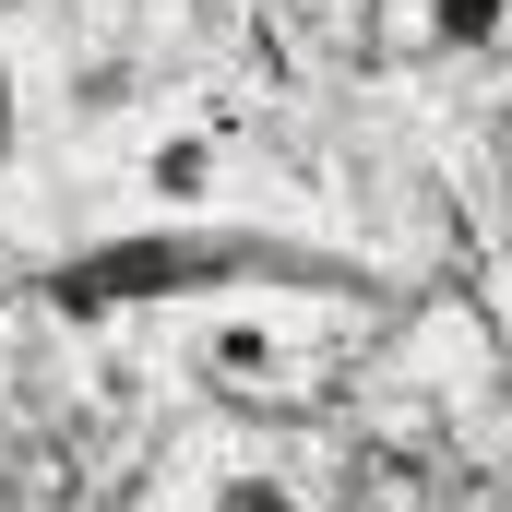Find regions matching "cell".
<instances>
[{
  "mask_svg": "<svg viewBox=\"0 0 512 512\" xmlns=\"http://www.w3.org/2000/svg\"><path fill=\"white\" fill-rule=\"evenodd\" d=\"M191 382L239 393V405H251V393H286L298 382V334H286L274 310H251V298H239V310H203V322H191Z\"/></svg>",
  "mask_w": 512,
  "mask_h": 512,
  "instance_id": "obj_1",
  "label": "cell"
},
{
  "mask_svg": "<svg viewBox=\"0 0 512 512\" xmlns=\"http://www.w3.org/2000/svg\"><path fill=\"white\" fill-rule=\"evenodd\" d=\"M131 191H143L155 215H215V203H227V131L215 120H155L143 155H131Z\"/></svg>",
  "mask_w": 512,
  "mask_h": 512,
  "instance_id": "obj_2",
  "label": "cell"
},
{
  "mask_svg": "<svg viewBox=\"0 0 512 512\" xmlns=\"http://www.w3.org/2000/svg\"><path fill=\"white\" fill-rule=\"evenodd\" d=\"M417 36L441 60H489V48H512V0H417Z\"/></svg>",
  "mask_w": 512,
  "mask_h": 512,
  "instance_id": "obj_3",
  "label": "cell"
},
{
  "mask_svg": "<svg viewBox=\"0 0 512 512\" xmlns=\"http://www.w3.org/2000/svg\"><path fill=\"white\" fill-rule=\"evenodd\" d=\"M191 512H310V489H298L286 465H215V477L191 489Z\"/></svg>",
  "mask_w": 512,
  "mask_h": 512,
  "instance_id": "obj_4",
  "label": "cell"
},
{
  "mask_svg": "<svg viewBox=\"0 0 512 512\" xmlns=\"http://www.w3.org/2000/svg\"><path fill=\"white\" fill-rule=\"evenodd\" d=\"M24 131H36V84H24V48L0 36V167L24 155Z\"/></svg>",
  "mask_w": 512,
  "mask_h": 512,
  "instance_id": "obj_5",
  "label": "cell"
}]
</instances>
